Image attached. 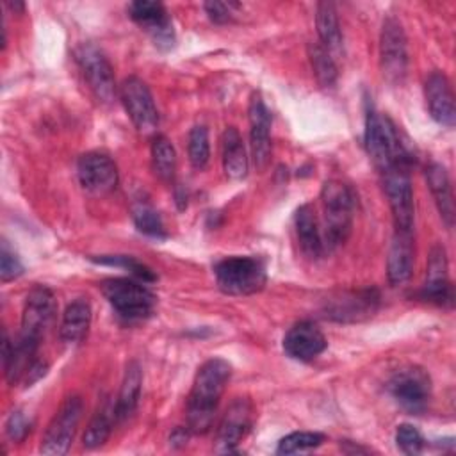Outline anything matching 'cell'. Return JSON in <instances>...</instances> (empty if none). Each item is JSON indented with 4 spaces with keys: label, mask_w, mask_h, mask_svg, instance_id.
<instances>
[{
    "label": "cell",
    "mask_w": 456,
    "mask_h": 456,
    "mask_svg": "<svg viewBox=\"0 0 456 456\" xmlns=\"http://www.w3.org/2000/svg\"><path fill=\"white\" fill-rule=\"evenodd\" d=\"M121 103L141 134H151L159 126V110L150 87L139 77H128L119 86Z\"/></svg>",
    "instance_id": "7c38bea8"
},
{
    "label": "cell",
    "mask_w": 456,
    "mask_h": 456,
    "mask_svg": "<svg viewBox=\"0 0 456 456\" xmlns=\"http://www.w3.org/2000/svg\"><path fill=\"white\" fill-rule=\"evenodd\" d=\"M426 180L429 185V191L435 198L436 208L440 212V217L447 224V228L452 226L454 223V196H452V185L449 173L442 164L431 162L426 167Z\"/></svg>",
    "instance_id": "603a6c76"
},
{
    "label": "cell",
    "mask_w": 456,
    "mask_h": 456,
    "mask_svg": "<svg viewBox=\"0 0 456 456\" xmlns=\"http://www.w3.org/2000/svg\"><path fill=\"white\" fill-rule=\"evenodd\" d=\"M77 173L80 185L93 194H107L118 185V167L114 160L102 151H87L78 159Z\"/></svg>",
    "instance_id": "9a60e30c"
},
{
    "label": "cell",
    "mask_w": 456,
    "mask_h": 456,
    "mask_svg": "<svg viewBox=\"0 0 456 456\" xmlns=\"http://www.w3.org/2000/svg\"><path fill=\"white\" fill-rule=\"evenodd\" d=\"M132 217L141 233L148 237H157V239L166 237L164 223L159 212L148 201H135L132 205Z\"/></svg>",
    "instance_id": "4dcf8cb0"
},
{
    "label": "cell",
    "mask_w": 456,
    "mask_h": 456,
    "mask_svg": "<svg viewBox=\"0 0 456 456\" xmlns=\"http://www.w3.org/2000/svg\"><path fill=\"white\" fill-rule=\"evenodd\" d=\"M30 431V422L21 410H14L5 420V433L12 442H21Z\"/></svg>",
    "instance_id": "8d00e7d4"
},
{
    "label": "cell",
    "mask_w": 456,
    "mask_h": 456,
    "mask_svg": "<svg viewBox=\"0 0 456 456\" xmlns=\"http://www.w3.org/2000/svg\"><path fill=\"white\" fill-rule=\"evenodd\" d=\"M324 442V435L317 431H296L287 436H283L278 442L276 452L278 454H294V452H303L319 447Z\"/></svg>",
    "instance_id": "1f68e13d"
},
{
    "label": "cell",
    "mask_w": 456,
    "mask_h": 456,
    "mask_svg": "<svg viewBox=\"0 0 456 456\" xmlns=\"http://www.w3.org/2000/svg\"><path fill=\"white\" fill-rule=\"evenodd\" d=\"M141 385H142L141 365L135 360H132V362L126 363L123 381H121V388H119L118 399L114 403L118 422L126 420L135 411L137 403H139V395H141Z\"/></svg>",
    "instance_id": "cb8c5ba5"
},
{
    "label": "cell",
    "mask_w": 456,
    "mask_h": 456,
    "mask_svg": "<svg viewBox=\"0 0 456 456\" xmlns=\"http://www.w3.org/2000/svg\"><path fill=\"white\" fill-rule=\"evenodd\" d=\"M296 233L303 253L308 258H319L324 253L322 230L315 216V208L310 203H305L296 212Z\"/></svg>",
    "instance_id": "7402d4cb"
},
{
    "label": "cell",
    "mask_w": 456,
    "mask_h": 456,
    "mask_svg": "<svg viewBox=\"0 0 456 456\" xmlns=\"http://www.w3.org/2000/svg\"><path fill=\"white\" fill-rule=\"evenodd\" d=\"M308 57H310V64H312V69H314V75H315L317 82L322 87H331L337 82V77H338L337 64H335L331 53L321 43H310L308 45Z\"/></svg>",
    "instance_id": "f546056e"
},
{
    "label": "cell",
    "mask_w": 456,
    "mask_h": 456,
    "mask_svg": "<svg viewBox=\"0 0 456 456\" xmlns=\"http://www.w3.org/2000/svg\"><path fill=\"white\" fill-rule=\"evenodd\" d=\"M233 7H235V4H226V2H207L205 4V11L214 23L230 21Z\"/></svg>",
    "instance_id": "74e56055"
},
{
    "label": "cell",
    "mask_w": 456,
    "mask_h": 456,
    "mask_svg": "<svg viewBox=\"0 0 456 456\" xmlns=\"http://www.w3.org/2000/svg\"><path fill=\"white\" fill-rule=\"evenodd\" d=\"M365 148L378 171L394 166H411V155L395 123L374 109H369L365 118Z\"/></svg>",
    "instance_id": "7a4b0ae2"
},
{
    "label": "cell",
    "mask_w": 456,
    "mask_h": 456,
    "mask_svg": "<svg viewBox=\"0 0 456 456\" xmlns=\"http://www.w3.org/2000/svg\"><path fill=\"white\" fill-rule=\"evenodd\" d=\"M75 59L93 94L103 103L112 102L116 94V80L105 53L93 43H82L75 50Z\"/></svg>",
    "instance_id": "ba28073f"
},
{
    "label": "cell",
    "mask_w": 456,
    "mask_h": 456,
    "mask_svg": "<svg viewBox=\"0 0 456 456\" xmlns=\"http://www.w3.org/2000/svg\"><path fill=\"white\" fill-rule=\"evenodd\" d=\"M55 312H57V303H55L53 292L43 285L34 287L25 297L23 314H21V331L18 338H23L27 342L39 346L41 337L50 328L55 317Z\"/></svg>",
    "instance_id": "8fae6325"
},
{
    "label": "cell",
    "mask_w": 456,
    "mask_h": 456,
    "mask_svg": "<svg viewBox=\"0 0 456 456\" xmlns=\"http://www.w3.org/2000/svg\"><path fill=\"white\" fill-rule=\"evenodd\" d=\"M424 301L445 306L452 303V285L449 280V265L444 246L436 244L428 260V278L420 290Z\"/></svg>",
    "instance_id": "d6986e66"
},
{
    "label": "cell",
    "mask_w": 456,
    "mask_h": 456,
    "mask_svg": "<svg viewBox=\"0 0 456 456\" xmlns=\"http://www.w3.org/2000/svg\"><path fill=\"white\" fill-rule=\"evenodd\" d=\"M315 25L319 32L321 45L331 53L338 52L342 46V32L337 16V9L331 2H319L315 11Z\"/></svg>",
    "instance_id": "83f0119b"
},
{
    "label": "cell",
    "mask_w": 456,
    "mask_h": 456,
    "mask_svg": "<svg viewBox=\"0 0 456 456\" xmlns=\"http://www.w3.org/2000/svg\"><path fill=\"white\" fill-rule=\"evenodd\" d=\"M392 397L408 411H424L431 399V378L419 365H406L394 372L388 381Z\"/></svg>",
    "instance_id": "9c48e42d"
},
{
    "label": "cell",
    "mask_w": 456,
    "mask_h": 456,
    "mask_svg": "<svg viewBox=\"0 0 456 456\" xmlns=\"http://www.w3.org/2000/svg\"><path fill=\"white\" fill-rule=\"evenodd\" d=\"M223 169L232 180H242L248 175L246 148L235 126H226L223 132Z\"/></svg>",
    "instance_id": "d4e9b609"
},
{
    "label": "cell",
    "mask_w": 456,
    "mask_h": 456,
    "mask_svg": "<svg viewBox=\"0 0 456 456\" xmlns=\"http://www.w3.org/2000/svg\"><path fill=\"white\" fill-rule=\"evenodd\" d=\"M328 346V340L321 328L312 321L296 322L283 337L285 353L299 362H310L317 358Z\"/></svg>",
    "instance_id": "ac0fdd59"
},
{
    "label": "cell",
    "mask_w": 456,
    "mask_h": 456,
    "mask_svg": "<svg viewBox=\"0 0 456 456\" xmlns=\"http://www.w3.org/2000/svg\"><path fill=\"white\" fill-rule=\"evenodd\" d=\"M100 289L125 321H142L153 314L155 296L141 280L109 278L100 283Z\"/></svg>",
    "instance_id": "277c9868"
},
{
    "label": "cell",
    "mask_w": 456,
    "mask_h": 456,
    "mask_svg": "<svg viewBox=\"0 0 456 456\" xmlns=\"http://www.w3.org/2000/svg\"><path fill=\"white\" fill-rule=\"evenodd\" d=\"M379 175L392 210L395 230L413 232L415 205L410 180V166H394L379 171Z\"/></svg>",
    "instance_id": "8992f818"
},
{
    "label": "cell",
    "mask_w": 456,
    "mask_h": 456,
    "mask_svg": "<svg viewBox=\"0 0 456 456\" xmlns=\"http://www.w3.org/2000/svg\"><path fill=\"white\" fill-rule=\"evenodd\" d=\"M91 324V305L86 299H75L71 301L64 314L61 322V338L68 344L80 342Z\"/></svg>",
    "instance_id": "484cf974"
},
{
    "label": "cell",
    "mask_w": 456,
    "mask_h": 456,
    "mask_svg": "<svg viewBox=\"0 0 456 456\" xmlns=\"http://www.w3.org/2000/svg\"><path fill=\"white\" fill-rule=\"evenodd\" d=\"M253 424V404L248 397H237L224 411L216 436V451L221 454L235 452L240 440Z\"/></svg>",
    "instance_id": "5bb4252c"
},
{
    "label": "cell",
    "mask_w": 456,
    "mask_h": 456,
    "mask_svg": "<svg viewBox=\"0 0 456 456\" xmlns=\"http://www.w3.org/2000/svg\"><path fill=\"white\" fill-rule=\"evenodd\" d=\"M151 164L162 182H173L176 173V153L166 135H157L151 142Z\"/></svg>",
    "instance_id": "f1b7e54d"
},
{
    "label": "cell",
    "mask_w": 456,
    "mask_h": 456,
    "mask_svg": "<svg viewBox=\"0 0 456 456\" xmlns=\"http://www.w3.org/2000/svg\"><path fill=\"white\" fill-rule=\"evenodd\" d=\"M130 18L141 25L157 45L171 46L175 41L173 23L166 11V7L160 2H150V0H137L128 5Z\"/></svg>",
    "instance_id": "e0dca14e"
},
{
    "label": "cell",
    "mask_w": 456,
    "mask_h": 456,
    "mask_svg": "<svg viewBox=\"0 0 456 456\" xmlns=\"http://www.w3.org/2000/svg\"><path fill=\"white\" fill-rule=\"evenodd\" d=\"M322 239L326 248H335L351 233L354 214V192L340 180H328L321 189Z\"/></svg>",
    "instance_id": "3957f363"
},
{
    "label": "cell",
    "mask_w": 456,
    "mask_h": 456,
    "mask_svg": "<svg viewBox=\"0 0 456 456\" xmlns=\"http://www.w3.org/2000/svg\"><path fill=\"white\" fill-rule=\"evenodd\" d=\"M413 262H415L413 232L395 230L390 242L388 258H387L388 281L392 285H401L408 281L413 273Z\"/></svg>",
    "instance_id": "44dd1931"
},
{
    "label": "cell",
    "mask_w": 456,
    "mask_h": 456,
    "mask_svg": "<svg viewBox=\"0 0 456 456\" xmlns=\"http://www.w3.org/2000/svg\"><path fill=\"white\" fill-rule=\"evenodd\" d=\"M118 422L116 419V408L114 403H110L109 399H105L96 413L93 415V419L89 420V426L86 428L84 433V447L86 449H96L100 445H103L107 442V438L112 433L114 424Z\"/></svg>",
    "instance_id": "4316f807"
},
{
    "label": "cell",
    "mask_w": 456,
    "mask_h": 456,
    "mask_svg": "<svg viewBox=\"0 0 456 456\" xmlns=\"http://www.w3.org/2000/svg\"><path fill=\"white\" fill-rule=\"evenodd\" d=\"M379 61L383 77L392 84H401L408 69V46L404 28L395 16H388L383 21L379 37Z\"/></svg>",
    "instance_id": "30bf717a"
},
{
    "label": "cell",
    "mask_w": 456,
    "mask_h": 456,
    "mask_svg": "<svg viewBox=\"0 0 456 456\" xmlns=\"http://www.w3.org/2000/svg\"><path fill=\"white\" fill-rule=\"evenodd\" d=\"M395 444L404 454H419L424 449L426 442L415 426L399 424L395 431Z\"/></svg>",
    "instance_id": "e575fe53"
},
{
    "label": "cell",
    "mask_w": 456,
    "mask_h": 456,
    "mask_svg": "<svg viewBox=\"0 0 456 456\" xmlns=\"http://www.w3.org/2000/svg\"><path fill=\"white\" fill-rule=\"evenodd\" d=\"M379 306V292L376 289L346 290L326 301V317L338 322H354L372 317Z\"/></svg>",
    "instance_id": "4fadbf2b"
},
{
    "label": "cell",
    "mask_w": 456,
    "mask_h": 456,
    "mask_svg": "<svg viewBox=\"0 0 456 456\" xmlns=\"http://www.w3.org/2000/svg\"><path fill=\"white\" fill-rule=\"evenodd\" d=\"M21 274H23V264L20 262L16 253L9 248V244L4 240L2 251H0V278H2V281H11Z\"/></svg>",
    "instance_id": "d590c367"
},
{
    "label": "cell",
    "mask_w": 456,
    "mask_h": 456,
    "mask_svg": "<svg viewBox=\"0 0 456 456\" xmlns=\"http://www.w3.org/2000/svg\"><path fill=\"white\" fill-rule=\"evenodd\" d=\"M217 287L230 296H249L260 292L267 281V271L256 256H228L216 264Z\"/></svg>",
    "instance_id": "5b68a950"
},
{
    "label": "cell",
    "mask_w": 456,
    "mask_h": 456,
    "mask_svg": "<svg viewBox=\"0 0 456 456\" xmlns=\"http://www.w3.org/2000/svg\"><path fill=\"white\" fill-rule=\"evenodd\" d=\"M249 148L256 169H264L271 157V112L262 96L255 93L249 100Z\"/></svg>",
    "instance_id": "2e32d148"
},
{
    "label": "cell",
    "mask_w": 456,
    "mask_h": 456,
    "mask_svg": "<svg viewBox=\"0 0 456 456\" xmlns=\"http://www.w3.org/2000/svg\"><path fill=\"white\" fill-rule=\"evenodd\" d=\"M94 262L98 264H107V265H118V267H123V269H128L130 274L135 278V280H141V281H155V274L150 267H146L144 264H141L139 260H135L134 256H126V255H103L100 258H93Z\"/></svg>",
    "instance_id": "836d02e7"
},
{
    "label": "cell",
    "mask_w": 456,
    "mask_h": 456,
    "mask_svg": "<svg viewBox=\"0 0 456 456\" xmlns=\"http://www.w3.org/2000/svg\"><path fill=\"white\" fill-rule=\"evenodd\" d=\"M189 160L194 169H205L210 159V142H208V130L205 126H194L189 132Z\"/></svg>",
    "instance_id": "d6a6232c"
},
{
    "label": "cell",
    "mask_w": 456,
    "mask_h": 456,
    "mask_svg": "<svg viewBox=\"0 0 456 456\" xmlns=\"http://www.w3.org/2000/svg\"><path fill=\"white\" fill-rule=\"evenodd\" d=\"M232 365L224 358L207 360L196 372L187 399V429L191 433H207L216 417L221 395L230 381Z\"/></svg>",
    "instance_id": "6da1fadb"
},
{
    "label": "cell",
    "mask_w": 456,
    "mask_h": 456,
    "mask_svg": "<svg viewBox=\"0 0 456 456\" xmlns=\"http://www.w3.org/2000/svg\"><path fill=\"white\" fill-rule=\"evenodd\" d=\"M82 410H84V403L78 395H69L62 401V404L48 422L46 431L43 435L41 447H39L43 454L61 456L68 452L73 442V436L77 433Z\"/></svg>",
    "instance_id": "52a82bcc"
},
{
    "label": "cell",
    "mask_w": 456,
    "mask_h": 456,
    "mask_svg": "<svg viewBox=\"0 0 456 456\" xmlns=\"http://www.w3.org/2000/svg\"><path fill=\"white\" fill-rule=\"evenodd\" d=\"M426 103L429 109L431 118L444 125L454 126L456 123V107H454V94L449 78L442 71H433L424 84Z\"/></svg>",
    "instance_id": "ffe728a7"
}]
</instances>
